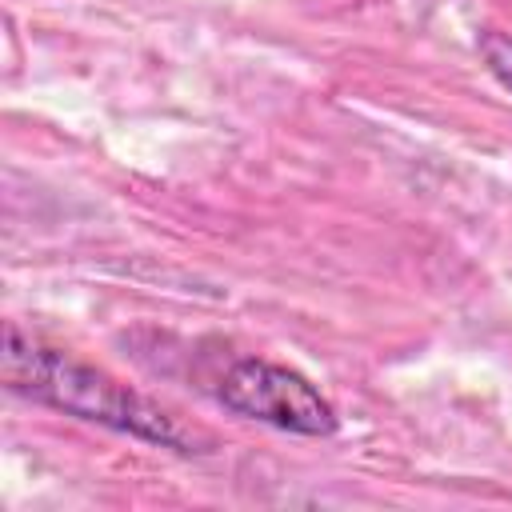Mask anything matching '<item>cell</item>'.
I'll list each match as a JSON object with an SVG mask.
<instances>
[{"mask_svg": "<svg viewBox=\"0 0 512 512\" xmlns=\"http://www.w3.org/2000/svg\"><path fill=\"white\" fill-rule=\"evenodd\" d=\"M0 376L12 392H20L28 400H40L48 408H60L68 416L128 432V436L160 444V448L200 452L196 448L200 436L188 432L184 424H176L164 408H156L152 400H144L140 392H132L128 384L108 376L104 368L84 364L72 352L36 340L20 324H4Z\"/></svg>", "mask_w": 512, "mask_h": 512, "instance_id": "6da1fadb", "label": "cell"}, {"mask_svg": "<svg viewBox=\"0 0 512 512\" xmlns=\"http://www.w3.org/2000/svg\"><path fill=\"white\" fill-rule=\"evenodd\" d=\"M220 404L236 416L272 424L280 432L296 436H332L336 432V412L332 404L292 368L244 356L236 360L224 380H220Z\"/></svg>", "mask_w": 512, "mask_h": 512, "instance_id": "7a4b0ae2", "label": "cell"}, {"mask_svg": "<svg viewBox=\"0 0 512 512\" xmlns=\"http://www.w3.org/2000/svg\"><path fill=\"white\" fill-rule=\"evenodd\" d=\"M480 56H484L488 72L512 92V36H504V32H484V36H480Z\"/></svg>", "mask_w": 512, "mask_h": 512, "instance_id": "3957f363", "label": "cell"}]
</instances>
